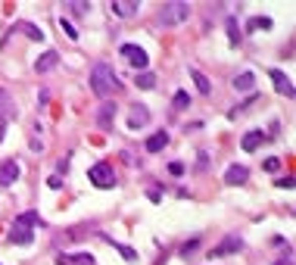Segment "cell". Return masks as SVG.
<instances>
[{"label":"cell","mask_w":296,"mask_h":265,"mask_svg":"<svg viewBox=\"0 0 296 265\" xmlns=\"http://www.w3.org/2000/svg\"><path fill=\"white\" fill-rule=\"evenodd\" d=\"M90 91H94L97 97H103V100L122 91V81H119V75L113 72L109 63H94L90 66Z\"/></svg>","instance_id":"1"},{"label":"cell","mask_w":296,"mask_h":265,"mask_svg":"<svg viewBox=\"0 0 296 265\" xmlns=\"http://www.w3.org/2000/svg\"><path fill=\"white\" fill-rule=\"evenodd\" d=\"M34 225H41L38 212H22V216H16V222L10 225V231H7V240L16 243V246H31L34 243V231H31Z\"/></svg>","instance_id":"2"},{"label":"cell","mask_w":296,"mask_h":265,"mask_svg":"<svg viewBox=\"0 0 296 265\" xmlns=\"http://www.w3.org/2000/svg\"><path fill=\"white\" fill-rule=\"evenodd\" d=\"M87 181L100 187V190H109L116 187V172H113V163H94L87 169Z\"/></svg>","instance_id":"3"},{"label":"cell","mask_w":296,"mask_h":265,"mask_svg":"<svg viewBox=\"0 0 296 265\" xmlns=\"http://www.w3.org/2000/svg\"><path fill=\"white\" fill-rule=\"evenodd\" d=\"M187 19H190V4H165L162 13H159L162 28L178 25V22H187Z\"/></svg>","instance_id":"4"},{"label":"cell","mask_w":296,"mask_h":265,"mask_svg":"<svg viewBox=\"0 0 296 265\" xmlns=\"http://www.w3.org/2000/svg\"><path fill=\"white\" fill-rule=\"evenodd\" d=\"M122 57L131 63L137 72H143L146 66H150V57H146V50L143 47H137V44H122Z\"/></svg>","instance_id":"5"},{"label":"cell","mask_w":296,"mask_h":265,"mask_svg":"<svg viewBox=\"0 0 296 265\" xmlns=\"http://www.w3.org/2000/svg\"><path fill=\"white\" fill-rule=\"evenodd\" d=\"M19 175H22V166L16 159H4L0 163V187H13L19 181Z\"/></svg>","instance_id":"6"},{"label":"cell","mask_w":296,"mask_h":265,"mask_svg":"<svg viewBox=\"0 0 296 265\" xmlns=\"http://www.w3.org/2000/svg\"><path fill=\"white\" fill-rule=\"evenodd\" d=\"M240 250H243V240H240L237 234H228V237L209 253V259H221V256H231V253H240Z\"/></svg>","instance_id":"7"},{"label":"cell","mask_w":296,"mask_h":265,"mask_svg":"<svg viewBox=\"0 0 296 265\" xmlns=\"http://www.w3.org/2000/svg\"><path fill=\"white\" fill-rule=\"evenodd\" d=\"M16 116H19V110H16L13 94L7 91V87H0V125H7V122L16 119Z\"/></svg>","instance_id":"8"},{"label":"cell","mask_w":296,"mask_h":265,"mask_svg":"<svg viewBox=\"0 0 296 265\" xmlns=\"http://www.w3.org/2000/svg\"><path fill=\"white\" fill-rule=\"evenodd\" d=\"M268 75H271V81H274V87H277V94L293 97V81H290V75H284L281 69H268Z\"/></svg>","instance_id":"9"},{"label":"cell","mask_w":296,"mask_h":265,"mask_svg":"<svg viewBox=\"0 0 296 265\" xmlns=\"http://www.w3.org/2000/svg\"><path fill=\"white\" fill-rule=\"evenodd\" d=\"M57 63H60V53H57V50H47L44 57H38V63H34V72H38V75H47V72L57 69Z\"/></svg>","instance_id":"10"},{"label":"cell","mask_w":296,"mask_h":265,"mask_svg":"<svg viewBox=\"0 0 296 265\" xmlns=\"http://www.w3.org/2000/svg\"><path fill=\"white\" fill-rule=\"evenodd\" d=\"M262 140H268V134H265L262 128H253V131H246V134H243L240 147H243L246 153H253V150H259V144H262Z\"/></svg>","instance_id":"11"},{"label":"cell","mask_w":296,"mask_h":265,"mask_svg":"<svg viewBox=\"0 0 296 265\" xmlns=\"http://www.w3.org/2000/svg\"><path fill=\"white\" fill-rule=\"evenodd\" d=\"M57 265H97V259H94V253H75V256L60 253L57 256Z\"/></svg>","instance_id":"12"},{"label":"cell","mask_w":296,"mask_h":265,"mask_svg":"<svg viewBox=\"0 0 296 265\" xmlns=\"http://www.w3.org/2000/svg\"><path fill=\"white\" fill-rule=\"evenodd\" d=\"M146 122H150V110H146V106H137V103H134L131 116H128V128L137 131V128H143V125H146Z\"/></svg>","instance_id":"13"},{"label":"cell","mask_w":296,"mask_h":265,"mask_svg":"<svg viewBox=\"0 0 296 265\" xmlns=\"http://www.w3.org/2000/svg\"><path fill=\"white\" fill-rule=\"evenodd\" d=\"M246 178H250V172H246V166H231L228 172H225V184H231V187H237V184H246Z\"/></svg>","instance_id":"14"},{"label":"cell","mask_w":296,"mask_h":265,"mask_svg":"<svg viewBox=\"0 0 296 265\" xmlns=\"http://www.w3.org/2000/svg\"><path fill=\"white\" fill-rule=\"evenodd\" d=\"M113 122H116V103H103L97 110V125L100 128H113Z\"/></svg>","instance_id":"15"},{"label":"cell","mask_w":296,"mask_h":265,"mask_svg":"<svg viewBox=\"0 0 296 265\" xmlns=\"http://www.w3.org/2000/svg\"><path fill=\"white\" fill-rule=\"evenodd\" d=\"M143 147H146V153H159V150H165V147H169V131H156V134H150Z\"/></svg>","instance_id":"16"},{"label":"cell","mask_w":296,"mask_h":265,"mask_svg":"<svg viewBox=\"0 0 296 265\" xmlns=\"http://www.w3.org/2000/svg\"><path fill=\"white\" fill-rule=\"evenodd\" d=\"M13 31H22V34H28L31 41H47V34H44V28H38V25H31V22H16L13 25Z\"/></svg>","instance_id":"17"},{"label":"cell","mask_w":296,"mask_h":265,"mask_svg":"<svg viewBox=\"0 0 296 265\" xmlns=\"http://www.w3.org/2000/svg\"><path fill=\"white\" fill-rule=\"evenodd\" d=\"M187 72H190V78H193V84H196V91H200L203 97H206V94H212V81H209L206 75H203L200 69H193V66H190Z\"/></svg>","instance_id":"18"},{"label":"cell","mask_w":296,"mask_h":265,"mask_svg":"<svg viewBox=\"0 0 296 265\" xmlns=\"http://www.w3.org/2000/svg\"><path fill=\"white\" fill-rule=\"evenodd\" d=\"M253 87H256V75H253V72H240V75H234V91L246 94V91H253Z\"/></svg>","instance_id":"19"},{"label":"cell","mask_w":296,"mask_h":265,"mask_svg":"<svg viewBox=\"0 0 296 265\" xmlns=\"http://www.w3.org/2000/svg\"><path fill=\"white\" fill-rule=\"evenodd\" d=\"M109 10H113L116 16H122V19H128V16H134V13L140 10V4H137V0H134V4H119V0H113Z\"/></svg>","instance_id":"20"},{"label":"cell","mask_w":296,"mask_h":265,"mask_svg":"<svg viewBox=\"0 0 296 265\" xmlns=\"http://www.w3.org/2000/svg\"><path fill=\"white\" fill-rule=\"evenodd\" d=\"M228 41H231V47H240V41H243V38H240V28H237V19H234V16L228 19Z\"/></svg>","instance_id":"21"},{"label":"cell","mask_w":296,"mask_h":265,"mask_svg":"<svg viewBox=\"0 0 296 265\" xmlns=\"http://www.w3.org/2000/svg\"><path fill=\"white\" fill-rule=\"evenodd\" d=\"M134 84L143 87V91H150V87L156 84V75H153V72H140V75H134Z\"/></svg>","instance_id":"22"},{"label":"cell","mask_w":296,"mask_h":265,"mask_svg":"<svg viewBox=\"0 0 296 265\" xmlns=\"http://www.w3.org/2000/svg\"><path fill=\"white\" fill-rule=\"evenodd\" d=\"M103 240H106V243H113V246H116V250H119V253H122V256H125V259H131V262H134V259H137V253H134V250H131V246H125V243H116V240H113V237H106V234H103Z\"/></svg>","instance_id":"23"},{"label":"cell","mask_w":296,"mask_h":265,"mask_svg":"<svg viewBox=\"0 0 296 265\" xmlns=\"http://www.w3.org/2000/svg\"><path fill=\"white\" fill-rule=\"evenodd\" d=\"M246 28H250V31H256V28H271V19H268V16H256V19L246 22Z\"/></svg>","instance_id":"24"},{"label":"cell","mask_w":296,"mask_h":265,"mask_svg":"<svg viewBox=\"0 0 296 265\" xmlns=\"http://www.w3.org/2000/svg\"><path fill=\"white\" fill-rule=\"evenodd\" d=\"M60 28H63L66 34H69V41H78V28H75V25H72L69 19H63V16H60Z\"/></svg>","instance_id":"25"},{"label":"cell","mask_w":296,"mask_h":265,"mask_svg":"<svg viewBox=\"0 0 296 265\" xmlns=\"http://www.w3.org/2000/svg\"><path fill=\"white\" fill-rule=\"evenodd\" d=\"M187 106H190V94L187 91H178L175 94V110H187Z\"/></svg>","instance_id":"26"},{"label":"cell","mask_w":296,"mask_h":265,"mask_svg":"<svg viewBox=\"0 0 296 265\" xmlns=\"http://www.w3.org/2000/svg\"><path fill=\"white\" fill-rule=\"evenodd\" d=\"M196 250H200V237H193V240L184 243V246H181V256L187 259V256H190V253H196Z\"/></svg>","instance_id":"27"},{"label":"cell","mask_w":296,"mask_h":265,"mask_svg":"<svg viewBox=\"0 0 296 265\" xmlns=\"http://www.w3.org/2000/svg\"><path fill=\"white\" fill-rule=\"evenodd\" d=\"M262 166H265V172H277V169H281V159H277V156H268Z\"/></svg>","instance_id":"28"},{"label":"cell","mask_w":296,"mask_h":265,"mask_svg":"<svg viewBox=\"0 0 296 265\" xmlns=\"http://www.w3.org/2000/svg\"><path fill=\"white\" fill-rule=\"evenodd\" d=\"M169 175L181 178V175H184V163H169Z\"/></svg>","instance_id":"29"},{"label":"cell","mask_w":296,"mask_h":265,"mask_svg":"<svg viewBox=\"0 0 296 265\" xmlns=\"http://www.w3.org/2000/svg\"><path fill=\"white\" fill-rule=\"evenodd\" d=\"M47 187L60 190V187H63V178H60V175H50V178H47Z\"/></svg>","instance_id":"30"},{"label":"cell","mask_w":296,"mask_h":265,"mask_svg":"<svg viewBox=\"0 0 296 265\" xmlns=\"http://www.w3.org/2000/svg\"><path fill=\"white\" fill-rule=\"evenodd\" d=\"M277 187H284V190H290V187H293V175H287V178H277Z\"/></svg>","instance_id":"31"},{"label":"cell","mask_w":296,"mask_h":265,"mask_svg":"<svg viewBox=\"0 0 296 265\" xmlns=\"http://www.w3.org/2000/svg\"><path fill=\"white\" fill-rule=\"evenodd\" d=\"M57 172H60V178H63V175L69 172V159H60V163H57Z\"/></svg>","instance_id":"32"},{"label":"cell","mask_w":296,"mask_h":265,"mask_svg":"<svg viewBox=\"0 0 296 265\" xmlns=\"http://www.w3.org/2000/svg\"><path fill=\"white\" fill-rule=\"evenodd\" d=\"M146 197H150V200H153V203H159V200H162V193H159V190H156V187H150V190H146Z\"/></svg>","instance_id":"33"},{"label":"cell","mask_w":296,"mask_h":265,"mask_svg":"<svg viewBox=\"0 0 296 265\" xmlns=\"http://www.w3.org/2000/svg\"><path fill=\"white\" fill-rule=\"evenodd\" d=\"M271 265H293L290 259H277V262H271Z\"/></svg>","instance_id":"34"},{"label":"cell","mask_w":296,"mask_h":265,"mask_svg":"<svg viewBox=\"0 0 296 265\" xmlns=\"http://www.w3.org/2000/svg\"><path fill=\"white\" fill-rule=\"evenodd\" d=\"M4 137H7V125H0V144H4Z\"/></svg>","instance_id":"35"}]
</instances>
